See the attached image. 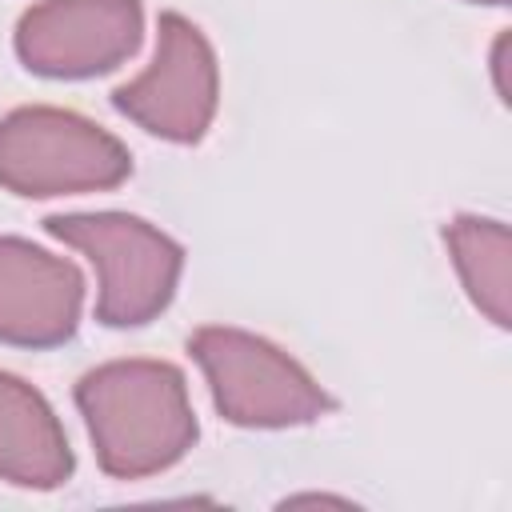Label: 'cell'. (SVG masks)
Returning <instances> with one entry per match:
<instances>
[{
  "label": "cell",
  "instance_id": "9c48e42d",
  "mask_svg": "<svg viewBox=\"0 0 512 512\" xmlns=\"http://www.w3.org/2000/svg\"><path fill=\"white\" fill-rule=\"evenodd\" d=\"M444 244L480 316L492 320L496 328H508L512 324V232L508 224L464 212L444 228Z\"/></svg>",
  "mask_w": 512,
  "mask_h": 512
},
{
  "label": "cell",
  "instance_id": "277c9868",
  "mask_svg": "<svg viewBox=\"0 0 512 512\" xmlns=\"http://www.w3.org/2000/svg\"><path fill=\"white\" fill-rule=\"evenodd\" d=\"M128 176V148L72 108L24 104L0 116V188L12 196L48 200L108 192Z\"/></svg>",
  "mask_w": 512,
  "mask_h": 512
},
{
  "label": "cell",
  "instance_id": "30bf717a",
  "mask_svg": "<svg viewBox=\"0 0 512 512\" xmlns=\"http://www.w3.org/2000/svg\"><path fill=\"white\" fill-rule=\"evenodd\" d=\"M492 76H496L500 100L508 104V100H512V88H508V32H500L496 44H492Z\"/></svg>",
  "mask_w": 512,
  "mask_h": 512
},
{
  "label": "cell",
  "instance_id": "52a82bcc",
  "mask_svg": "<svg viewBox=\"0 0 512 512\" xmlns=\"http://www.w3.org/2000/svg\"><path fill=\"white\" fill-rule=\"evenodd\" d=\"M84 308V276L72 260L0 236V344L56 348L72 340Z\"/></svg>",
  "mask_w": 512,
  "mask_h": 512
},
{
  "label": "cell",
  "instance_id": "3957f363",
  "mask_svg": "<svg viewBox=\"0 0 512 512\" xmlns=\"http://www.w3.org/2000/svg\"><path fill=\"white\" fill-rule=\"evenodd\" d=\"M188 352L208 380L216 412L236 428H296L336 408L300 360L248 328L204 324L188 336Z\"/></svg>",
  "mask_w": 512,
  "mask_h": 512
},
{
  "label": "cell",
  "instance_id": "ba28073f",
  "mask_svg": "<svg viewBox=\"0 0 512 512\" xmlns=\"http://www.w3.org/2000/svg\"><path fill=\"white\" fill-rule=\"evenodd\" d=\"M72 448L60 416L16 372L0 368V480L52 492L72 480Z\"/></svg>",
  "mask_w": 512,
  "mask_h": 512
},
{
  "label": "cell",
  "instance_id": "8992f818",
  "mask_svg": "<svg viewBox=\"0 0 512 512\" xmlns=\"http://www.w3.org/2000/svg\"><path fill=\"white\" fill-rule=\"evenodd\" d=\"M140 36V0H40L16 20L12 48L36 76L88 80L136 56Z\"/></svg>",
  "mask_w": 512,
  "mask_h": 512
},
{
  "label": "cell",
  "instance_id": "5b68a950",
  "mask_svg": "<svg viewBox=\"0 0 512 512\" xmlns=\"http://www.w3.org/2000/svg\"><path fill=\"white\" fill-rule=\"evenodd\" d=\"M220 100V68L208 36L180 12H160L152 64L112 92V108L148 136L196 144L212 128Z\"/></svg>",
  "mask_w": 512,
  "mask_h": 512
},
{
  "label": "cell",
  "instance_id": "7a4b0ae2",
  "mask_svg": "<svg viewBox=\"0 0 512 512\" xmlns=\"http://www.w3.org/2000/svg\"><path fill=\"white\" fill-rule=\"evenodd\" d=\"M44 232L92 260L100 324L140 328L172 304L184 272V248L144 216L64 212L48 216Z\"/></svg>",
  "mask_w": 512,
  "mask_h": 512
},
{
  "label": "cell",
  "instance_id": "8fae6325",
  "mask_svg": "<svg viewBox=\"0 0 512 512\" xmlns=\"http://www.w3.org/2000/svg\"><path fill=\"white\" fill-rule=\"evenodd\" d=\"M468 4H492V8H504L508 0H468Z\"/></svg>",
  "mask_w": 512,
  "mask_h": 512
},
{
  "label": "cell",
  "instance_id": "6da1fadb",
  "mask_svg": "<svg viewBox=\"0 0 512 512\" xmlns=\"http://www.w3.org/2000/svg\"><path fill=\"white\" fill-rule=\"evenodd\" d=\"M96 464L112 480H144L168 472L200 436L188 380L168 360H108L76 380Z\"/></svg>",
  "mask_w": 512,
  "mask_h": 512
}]
</instances>
